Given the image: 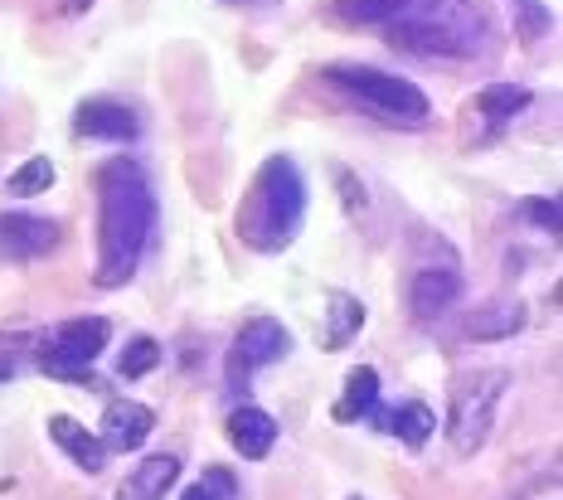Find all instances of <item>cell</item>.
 Segmentation results:
<instances>
[{
  "label": "cell",
  "mask_w": 563,
  "mask_h": 500,
  "mask_svg": "<svg viewBox=\"0 0 563 500\" xmlns=\"http://www.w3.org/2000/svg\"><path fill=\"white\" fill-rule=\"evenodd\" d=\"M156 229V190L132 156H112L98 166V287H122L136 277L141 253Z\"/></svg>",
  "instance_id": "cell-1"
},
{
  "label": "cell",
  "mask_w": 563,
  "mask_h": 500,
  "mask_svg": "<svg viewBox=\"0 0 563 500\" xmlns=\"http://www.w3.org/2000/svg\"><path fill=\"white\" fill-rule=\"evenodd\" d=\"M490 20L476 0H413L389 20V44L418 59H476L486 49Z\"/></svg>",
  "instance_id": "cell-2"
},
{
  "label": "cell",
  "mask_w": 563,
  "mask_h": 500,
  "mask_svg": "<svg viewBox=\"0 0 563 500\" xmlns=\"http://www.w3.org/2000/svg\"><path fill=\"white\" fill-rule=\"evenodd\" d=\"M301 219H307V180L287 156H267L239 204V238L253 253H282L297 238Z\"/></svg>",
  "instance_id": "cell-3"
},
{
  "label": "cell",
  "mask_w": 563,
  "mask_h": 500,
  "mask_svg": "<svg viewBox=\"0 0 563 500\" xmlns=\"http://www.w3.org/2000/svg\"><path fill=\"white\" fill-rule=\"evenodd\" d=\"M325 84L350 92L365 112H374L379 122L389 126H428L432 118V102L418 84L398 74H384V68H369V64H331L325 68Z\"/></svg>",
  "instance_id": "cell-4"
},
{
  "label": "cell",
  "mask_w": 563,
  "mask_h": 500,
  "mask_svg": "<svg viewBox=\"0 0 563 500\" xmlns=\"http://www.w3.org/2000/svg\"><path fill=\"white\" fill-rule=\"evenodd\" d=\"M506 369H466V375L452 379L448 389V442L456 457H472V452L486 447L490 423H496V409L506 399Z\"/></svg>",
  "instance_id": "cell-5"
},
{
  "label": "cell",
  "mask_w": 563,
  "mask_h": 500,
  "mask_svg": "<svg viewBox=\"0 0 563 500\" xmlns=\"http://www.w3.org/2000/svg\"><path fill=\"white\" fill-rule=\"evenodd\" d=\"M112 341V325L102 316H74L64 325H54L49 335H40V365L44 375L64 379V384H98L92 379V359H98L102 351H108Z\"/></svg>",
  "instance_id": "cell-6"
},
{
  "label": "cell",
  "mask_w": 563,
  "mask_h": 500,
  "mask_svg": "<svg viewBox=\"0 0 563 500\" xmlns=\"http://www.w3.org/2000/svg\"><path fill=\"white\" fill-rule=\"evenodd\" d=\"M287 351H291V331H287V325L273 321V316H253V321L239 331L233 351H229V379H233V384H249L257 369L277 365V359L287 355Z\"/></svg>",
  "instance_id": "cell-7"
},
{
  "label": "cell",
  "mask_w": 563,
  "mask_h": 500,
  "mask_svg": "<svg viewBox=\"0 0 563 500\" xmlns=\"http://www.w3.org/2000/svg\"><path fill=\"white\" fill-rule=\"evenodd\" d=\"M64 229L44 214H0V258L10 263H34L58 248Z\"/></svg>",
  "instance_id": "cell-8"
},
{
  "label": "cell",
  "mask_w": 563,
  "mask_h": 500,
  "mask_svg": "<svg viewBox=\"0 0 563 500\" xmlns=\"http://www.w3.org/2000/svg\"><path fill=\"white\" fill-rule=\"evenodd\" d=\"M74 132L88 136V142L122 146V142H136L141 136V118L117 98H88V102H78V112H74Z\"/></svg>",
  "instance_id": "cell-9"
},
{
  "label": "cell",
  "mask_w": 563,
  "mask_h": 500,
  "mask_svg": "<svg viewBox=\"0 0 563 500\" xmlns=\"http://www.w3.org/2000/svg\"><path fill=\"white\" fill-rule=\"evenodd\" d=\"M462 301V273L448 267H418L413 282H408V307H413V321H442L448 311Z\"/></svg>",
  "instance_id": "cell-10"
},
{
  "label": "cell",
  "mask_w": 563,
  "mask_h": 500,
  "mask_svg": "<svg viewBox=\"0 0 563 500\" xmlns=\"http://www.w3.org/2000/svg\"><path fill=\"white\" fill-rule=\"evenodd\" d=\"M151 427H156V413H151L146 403L117 399V403H108V413H102V447L108 452H136L141 442L151 437Z\"/></svg>",
  "instance_id": "cell-11"
},
{
  "label": "cell",
  "mask_w": 563,
  "mask_h": 500,
  "mask_svg": "<svg viewBox=\"0 0 563 500\" xmlns=\"http://www.w3.org/2000/svg\"><path fill=\"white\" fill-rule=\"evenodd\" d=\"M229 442H233L239 457L263 462L267 452H273V442H277V418L263 413V409H233L229 413Z\"/></svg>",
  "instance_id": "cell-12"
},
{
  "label": "cell",
  "mask_w": 563,
  "mask_h": 500,
  "mask_svg": "<svg viewBox=\"0 0 563 500\" xmlns=\"http://www.w3.org/2000/svg\"><path fill=\"white\" fill-rule=\"evenodd\" d=\"M49 437H54V447L68 452V457H74L84 471H102V467H108V447H102V437L88 433L78 418L54 413V418H49Z\"/></svg>",
  "instance_id": "cell-13"
},
{
  "label": "cell",
  "mask_w": 563,
  "mask_h": 500,
  "mask_svg": "<svg viewBox=\"0 0 563 500\" xmlns=\"http://www.w3.org/2000/svg\"><path fill=\"white\" fill-rule=\"evenodd\" d=\"M525 108H530V88H520V84H486L476 92V118L486 122V136L510 126Z\"/></svg>",
  "instance_id": "cell-14"
},
{
  "label": "cell",
  "mask_w": 563,
  "mask_h": 500,
  "mask_svg": "<svg viewBox=\"0 0 563 500\" xmlns=\"http://www.w3.org/2000/svg\"><path fill=\"white\" fill-rule=\"evenodd\" d=\"M175 476H180V457H170V452H161V457H146L132 476H126V486L112 500H161L175 486Z\"/></svg>",
  "instance_id": "cell-15"
},
{
  "label": "cell",
  "mask_w": 563,
  "mask_h": 500,
  "mask_svg": "<svg viewBox=\"0 0 563 500\" xmlns=\"http://www.w3.org/2000/svg\"><path fill=\"white\" fill-rule=\"evenodd\" d=\"M369 418H374V427H379V433L404 437L408 447H422V442L432 437V423H438L428 403H398V409H374Z\"/></svg>",
  "instance_id": "cell-16"
},
{
  "label": "cell",
  "mask_w": 563,
  "mask_h": 500,
  "mask_svg": "<svg viewBox=\"0 0 563 500\" xmlns=\"http://www.w3.org/2000/svg\"><path fill=\"white\" fill-rule=\"evenodd\" d=\"M360 325H365V301L350 292L325 297V351H345L360 335Z\"/></svg>",
  "instance_id": "cell-17"
},
{
  "label": "cell",
  "mask_w": 563,
  "mask_h": 500,
  "mask_svg": "<svg viewBox=\"0 0 563 500\" xmlns=\"http://www.w3.org/2000/svg\"><path fill=\"white\" fill-rule=\"evenodd\" d=\"M379 409V369L360 365L345 375V393L335 403V423H355V418H369Z\"/></svg>",
  "instance_id": "cell-18"
},
{
  "label": "cell",
  "mask_w": 563,
  "mask_h": 500,
  "mask_svg": "<svg viewBox=\"0 0 563 500\" xmlns=\"http://www.w3.org/2000/svg\"><path fill=\"white\" fill-rule=\"evenodd\" d=\"M525 325V307L520 301H500V307H486L476 311L472 321H466V335H476V341H506V335H515Z\"/></svg>",
  "instance_id": "cell-19"
},
{
  "label": "cell",
  "mask_w": 563,
  "mask_h": 500,
  "mask_svg": "<svg viewBox=\"0 0 563 500\" xmlns=\"http://www.w3.org/2000/svg\"><path fill=\"white\" fill-rule=\"evenodd\" d=\"M408 5L413 0H335L340 20H350V25H389Z\"/></svg>",
  "instance_id": "cell-20"
},
{
  "label": "cell",
  "mask_w": 563,
  "mask_h": 500,
  "mask_svg": "<svg viewBox=\"0 0 563 500\" xmlns=\"http://www.w3.org/2000/svg\"><path fill=\"white\" fill-rule=\"evenodd\" d=\"M54 185V160H44V156H30L25 166L15 170V176L5 180V190L15 195V200H30V195H44Z\"/></svg>",
  "instance_id": "cell-21"
},
{
  "label": "cell",
  "mask_w": 563,
  "mask_h": 500,
  "mask_svg": "<svg viewBox=\"0 0 563 500\" xmlns=\"http://www.w3.org/2000/svg\"><path fill=\"white\" fill-rule=\"evenodd\" d=\"M156 365H161V345L151 341V335H136V341L122 351V359H117V375H122V379H141V375H151Z\"/></svg>",
  "instance_id": "cell-22"
},
{
  "label": "cell",
  "mask_w": 563,
  "mask_h": 500,
  "mask_svg": "<svg viewBox=\"0 0 563 500\" xmlns=\"http://www.w3.org/2000/svg\"><path fill=\"white\" fill-rule=\"evenodd\" d=\"M180 500H233V481L229 471H205L195 486H185Z\"/></svg>",
  "instance_id": "cell-23"
},
{
  "label": "cell",
  "mask_w": 563,
  "mask_h": 500,
  "mask_svg": "<svg viewBox=\"0 0 563 500\" xmlns=\"http://www.w3.org/2000/svg\"><path fill=\"white\" fill-rule=\"evenodd\" d=\"M525 214H530L539 229H549V234H559V224H563L559 200H525Z\"/></svg>",
  "instance_id": "cell-24"
},
{
  "label": "cell",
  "mask_w": 563,
  "mask_h": 500,
  "mask_svg": "<svg viewBox=\"0 0 563 500\" xmlns=\"http://www.w3.org/2000/svg\"><path fill=\"white\" fill-rule=\"evenodd\" d=\"M520 10H525V40H534V34L549 25V15L539 10V0H520Z\"/></svg>",
  "instance_id": "cell-25"
},
{
  "label": "cell",
  "mask_w": 563,
  "mask_h": 500,
  "mask_svg": "<svg viewBox=\"0 0 563 500\" xmlns=\"http://www.w3.org/2000/svg\"><path fill=\"white\" fill-rule=\"evenodd\" d=\"M224 5H273V0H224Z\"/></svg>",
  "instance_id": "cell-26"
}]
</instances>
